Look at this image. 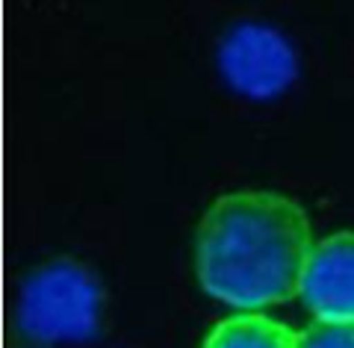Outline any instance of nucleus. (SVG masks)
Listing matches in <instances>:
<instances>
[{
	"mask_svg": "<svg viewBox=\"0 0 354 348\" xmlns=\"http://www.w3.org/2000/svg\"><path fill=\"white\" fill-rule=\"evenodd\" d=\"M313 228L304 207L269 189L216 198L195 230V277L236 310H266L298 298Z\"/></svg>",
	"mask_w": 354,
	"mask_h": 348,
	"instance_id": "1",
	"label": "nucleus"
},
{
	"mask_svg": "<svg viewBox=\"0 0 354 348\" xmlns=\"http://www.w3.org/2000/svg\"><path fill=\"white\" fill-rule=\"evenodd\" d=\"M101 289L83 266L57 260L27 277L18 301V324L30 340H88L97 328Z\"/></svg>",
	"mask_w": 354,
	"mask_h": 348,
	"instance_id": "2",
	"label": "nucleus"
},
{
	"mask_svg": "<svg viewBox=\"0 0 354 348\" xmlns=\"http://www.w3.org/2000/svg\"><path fill=\"white\" fill-rule=\"evenodd\" d=\"M221 74L248 98H274L295 77V53L278 30L263 24H239L221 42Z\"/></svg>",
	"mask_w": 354,
	"mask_h": 348,
	"instance_id": "3",
	"label": "nucleus"
},
{
	"mask_svg": "<svg viewBox=\"0 0 354 348\" xmlns=\"http://www.w3.org/2000/svg\"><path fill=\"white\" fill-rule=\"evenodd\" d=\"M298 298L313 319H354V230H337L313 245Z\"/></svg>",
	"mask_w": 354,
	"mask_h": 348,
	"instance_id": "4",
	"label": "nucleus"
},
{
	"mask_svg": "<svg viewBox=\"0 0 354 348\" xmlns=\"http://www.w3.org/2000/svg\"><path fill=\"white\" fill-rule=\"evenodd\" d=\"M201 348H298V333L260 310H239L218 319Z\"/></svg>",
	"mask_w": 354,
	"mask_h": 348,
	"instance_id": "5",
	"label": "nucleus"
},
{
	"mask_svg": "<svg viewBox=\"0 0 354 348\" xmlns=\"http://www.w3.org/2000/svg\"><path fill=\"white\" fill-rule=\"evenodd\" d=\"M298 348H354V319H313L298 331Z\"/></svg>",
	"mask_w": 354,
	"mask_h": 348,
	"instance_id": "6",
	"label": "nucleus"
}]
</instances>
